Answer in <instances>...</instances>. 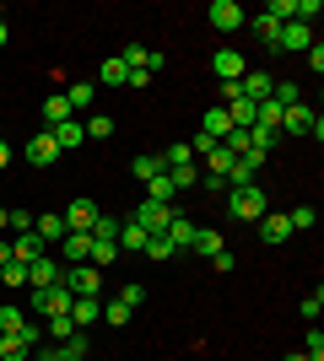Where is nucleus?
I'll list each match as a JSON object with an SVG mask.
<instances>
[{"instance_id": "2", "label": "nucleus", "mask_w": 324, "mask_h": 361, "mask_svg": "<svg viewBox=\"0 0 324 361\" xmlns=\"http://www.w3.org/2000/svg\"><path fill=\"white\" fill-rule=\"evenodd\" d=\"M205 22H211L216 32H238L248 22V11L238 6V0H211V11H205Z\"/></svg>"}, {"instance_id": "27", "label": "nucleus", "mask_w": 324, "mask_h": 361, "mask_svg": "<svg viewBox=\"0 0 324 361\" xmlns=\"http://www.w3.org/2000/svg\"><path fill=\"white\" fill-rule=\"evenodd\" d=\"M168 183H173V195H179V189H195V183H200V167H195V162L168 167Z\"/></svg>"}, {"instance_id": "17", "label": "nucleus", "mask_w": 324, "mask_h": 361, "mask_svg": "<svg viewBox=\"0 0 324 361\" xmlns=\"http://www.w3.org/2000/svg\"><path fill=\"white\" fill-rule=\"evenodd\" d=\"M162 238H168L173 248H189V243H195V221H189V216H173V221L162 226Z\"/></svg>"}, {"instance_id": "4", "label": "nucleus", "mask_w": 324, "mask_h": 361, "mask_svg": "<svg viewBox=\"0 0 324 361\" xmlns=\"http://www.w3.org/2000/svg\"><path fill=\"white\" fill-rule=\"evenodd\" d=\"M65 291H71V297H97V291H103V270L71 264V270H65Z\"/></svg>"}, {"instance_id": "26", "label": "nucleus", "mask_w": 324, "mask_h": 361, "mask_svg": "<svg viewBox=\"0 0 324 361\" xmlns=\"http://www.w3.org/2000/svg\"><path fill=\"white\" fill-rule=\"evenodd\" d=\"M92 97H97L92 81H71V87H65V103H71V114H76V108H87Z\"/></svg>"}, {"instance_id": "37", "label": "nucleus", "mask_w": 324, "mask_h": 361, "mask_svg": "<svg viewBox=\"0 0 324 361\" xmlns=\"http://www.w3.org/2000/svg\"><path fill=\"white\" fill-rule=\"evenodd\" d=\"M92 238L114 243V238H119V221H114V216H97V221H92Z\"/></svg>"}, {"instance_id": "38", "label": "nucleus", "mask_w": 324, "mask_h": 361, "mask_svg": "<svg viewBox=\"0 0 324 361\" xmlns=\"http://www.w3.org/2000/svg\"><path fill=\"white\" fill-rule=\"evenodd\" d=\"M119 302H124V307H130V313H136L140 302H146V291H140V281H130V286L119 291Z\"/></svg>"}, {"instance_id": "21", "label": "nucleus", "mask_w": 324, "mask_h": 361, "mask_svg": "<svg viewBox=\"0 0 324 361\" xmlns=\"http://www.w3.org/2000/svg\"><path fill=\"white\" fill-rule=\"evenodd\" d=\"M71 324H76V329H92L97 324V297H76L71 302Z\"/></svg>"}, {"instance_id": "13", "label": "nucleus", "mask_w": 324, "mask_h": 361, "mask_svg": "<svg viewBox=\"0 0 324 361\" xmlns=\"http://www.w3.org/2000/svg\"><path fill=\"white\" fill-rule=\"evenodd\" d=\"M60 254L71 259V264H87V259H92V238H87V232H65V238H60Z\"/></svg>"}, {"instance_id": "50", "label": "nucleus", "mask_w": 324, "mask_h": 361, "mask_svg": "<svg viewBox=\"0 0 324 361\" xmlns=\"http://www.w3.org/2000/svg\"><path fill=\"white\" fill-rule=\"evenodd\" d=\"M6 162H11V146H6V140H0V167H6Z\"/></svg>"}, {"instance_id": "23", "label": "nucleus", "mask_w": 324, "mask_h": 361, "mask_svg": "<svg viewBox=\"0 0 324 361\" xmlns=\"http://www.w3.org/2000/svg\"><path fill=\"white\" fill-rule=\"evenodd\" d=\"M0 361H32V345L16 334H0Z\"/></svg>"}, {"instance_id": "11", "label": "nucleus", "mask_w": 324, "mask_h": 361, "mask_svg": "<svg viewBox=\"0 0 324 361\" xmlns=\"http://www.w3.org/2000/svg\"><path fill=\"white\" fill-rule=\"evenodd\" d=\"M200 135H205V140H216V146H222V140L232 135V119H227V108H205V119H200Z\"/></svg>"}, {"instance_id": "36", "label": "nucleus", "mask_w": 324, "mask_h": 361, "mask_svg": "<svg viewBox=\"0 0 324 361\" xmlns=\"http://www.w3.org/2000/svg\"><path fill=\"white\" fill-rule=\"evenodd\" d=\"M32 221H38V216H32V211H22V205H16V211H6V226H11L16 238H22V232H32Z\"/></svg>"}, {"instance_id": "48", "label": "nucleus", "mask_w": 324, "mask_h": 361, "mask_svg": "<svg viewBox=\"0 0 324 361\" xmlns=\"http://www.w3.org/2000/svg\"><path fill=\"white\" fill-rule=\"evenodd\" d=\"M0 264H11V243L0 238Z\"/></svg>"}, {"instance_id": "5", "label": "nucleus", "mask_w": 324, "mask_h": 361, "mask_svg": "<svg viewBox=\"0 0 324 361\" xmlns=\"http://www.w3.org/2000/svg\"><path fill=\"white\" fill-rule=\"evenodd\" d=\"M173 216H179V211H173V205H157V200H140V205H136V216H130V221H136L140 232H162V226H168Z\"/></svg>"}, {"instance_id": "20", "label": "nucleus", "mask_w": 324, "mask_h": 361, "mask_svg": "<svg viewBox=\"0 0 324 361\" xmlns=\"http://www.w3.org/2000/svg\"><path fill=\"white\" fill-rule=\"evenodd\" d=\"M254 178H260V167L244 162V157H232V167H227V189H248Z\"/></svg>"}, {"instance_id": "25", "label": "nucleus", "mask_w": 324, "mask_h": 361, "mask_svg": "<svg viewBox=\"0 0 324 361\" xmlns=\"http://www.w3.org/2000/svg\"><path fill=\"white\" fill-rule=\"evenodd\" d=\"M244 27H254V32H260V44H276V32H281V22H276V16H270V11H260V16H248Z\"/></svg>"}, {"instance_id": "7", "label": "nucleus", "mask_w": 324, "mask_h": 361, "mask_svg": "<svg viewBox=\"0 0 324 361\" xmlns=\"http://www.w3.org/2000/svg\"><path fill=\"white\" fill-rule=\"evenodd\" d=\"M313 119H319V114H313L308 103L281 108V135H308V130H313Z\"/></svg>"}, {"instance_id": "43", "label": "nucleus", "mask_w": 324, "mask_h": 361, "mask_svg": "<svg viewBox=\"0 0 324 361\" xmlns=\"http://www.w3.org/2000/svg\"><path fill=\"white\" fill-rule=\"evenodd\" d=\"M124 87H136V92H146V87H152V71H130V75H124Z\"/></svg>"}, {"instance_id": "31", "label": "nucleus", "mask_w": 324, "mask_h": 361, "mask_svg": "<svg viewBox=\"0 0 324 361\" xmlns=\"http://www.w3.org/2000/svg\"><path fill=\"white\" fill-rule=\"evenodd\" d=\"M124 75H130L124 60H103V65H97V81H103V87H124Z\"/></svg>"}, {"instance_id": "29", "label": "nucleus", "mask_w": 324, "mask_h": 361, "mask_svg": "<svg viewBox=\"0 0 324 361\" xmlns=\"http://www.w3.org/2000/svg\"><path fill=\"white\" fill-rule=\"evenodd\" d=\"M22 324H28V313H22L16 302H0V334H16Z\"/></svg>"}, {"instance_id": "45", "label": "nucleus", "mask_w": 324, "mask_h": 361, "mask_svg": "<svg viewBox=\"0 0 324 361\" xmlns=\"http://www.w3.org/2000/svg\"><path fill=\"white\" fill-rule=\"evenodd\" d=\"M32 361H60V345H49V340H44V345L32 350Z\"/></svg>"}, {"instance_id": "51", "label": "nucleus", "mask_w": 324, "mask_h": 361, "mask_svg": "<svg viewBox=\"0 0 324 361\" xmlns=\"http://www.w3.org/2000/svg\"><path fill=\"white\" fill-rule=\"evenodd\" d=\"M6 38H11V32H6V22H0V49H6Z\"/></svg>"}, {"instance_id": "6", "label": "nucleus", "mask_w": 324, "mask_h": 361, "mask_svg": "<svg viewBox=\"0 0 324 361\" xmlns=\"http://www.w3.org/2000/svg\"><path fill=\"white\" fill-rule=\"evenodd\" d=\"M60 216H65V232H87V238H92V221H97L103 211H97L92 200H71Z\"/></svg>"}, {"instance_id": "39", "label": "nucleus", "mask_w": 324, "mask_h": 361, "mask_svg": "<svg viewBox=\"0 0 324 361\" xmlns=\"http://www.w3.org/2000/svg\"><path fill=\"white\" fill-rule=\"evenodd\" d=\"M287 221H292V232H308V226H313V205H297Z\"/></svg>"}, {"instance_id": "32", "label": "nucleus", "mask_w": 324, "mask_h": 361, "mask_svg": "<svg viewBox=\"0 0 324 361\" xmlns=\"http://www.w3.org/2000/svg\"><path fill=\"white\" fill-rule=\"evenodd\" d=\"M81 130H87V140H108L114 135V119H108V114H92V119H81Z\"/></svg>"}, {"instance_id": "34", "label": "nucleus", "mask_w": 324, "mask_h": 361, "mask_svg": "<svg viewBox=\"0 0 324 361\" xmlns=\"http://www.w3.org/2000/svg\"><path fill=\"white\" fill-rule=\"evenodd\" d=\"M130 318H136V313H130V307H124L119 297H114V302H108V307H103V324H114V329H124Z\"/></svg>"}, {"instance_id": "16", "label": "nucleus", "mask_w": 324, "mask_h": 361, "mask_svg": "<svg viewBox=\"0 0 324 361\" xmlns=\"http://www.w3.org/2000/svg\"><path fill=\"white\" fill-rule=\"evenodd\" d=\"M65 119H76V114H71V103H65V92H54V97L44 103V130H60Z\"/></svg>"}, {"instance_id": "30", "label": "nucleus", "mask_w": 324, "mask_h": 361, "mask_svg": "<svg viewBox=\"0 0 324 361\" xmlns=\"http://www.w3.org/2000/svg\"><path fill=\"white\" fill-rule=\"evenodd\" d=\"M189 248H195V254H205V259H211L216 248H227V243H222V232H205V226H195V243H189Z\"/></svg>"}, {"instance_id": "12", "label": "nucleus", "mask_w": 324, "mask_h": 361, "mask_svg": "<svg viewBox=\"0 0 324 361\" xmlns=\"http://www.w3.org/2000/svg\"><path fill=\"white\" fill-rule=\"evenodd\" d=\"M130 173H136L140 183H152V178H162V173H168V162H162V151H140L136 162H130Z\"/></svg>"}, {"instance_id": "14", "label": "nucleus", "mask_w": 324, "mask_h": 361, "mask_svg": "<svg viewBox=\"0 0 324 361\" xmlns=\"http://www.w3.org/2000/svg\"><path fill=\"white\" fill-rule=\"evenodd\" d=\"M287 238H292V221L265 211V216H260V243H270V248H276V243H287Z\"/></svg>"}, {"instance_id": "9", "label": "nucleus", "mask_w": 324, "mask_h": 361, "mask_svg": "<svg viewBox=\"0 0 324 361\" xmlns=\"http://www.w3.org/2000/svg\"><path fill=\"white\" fill-rule=\"evenodd\" d=\"M60 281H65V270H54V259H32V264H28V286L32 291H49V286H60Z\"/></svg>"}, {"instance_id": "33", "label": "nucleus", "mask_w": 324, "mask_h": 361, "mask_svg": "<svg viewBox=\"0 0 324 361\" xmlns=\"http://www.w3.org/2000/svg\"><path fill=\"white\" fill-rule=\"evenodd\" d=\"M49 345H65V340H71V334H76V324H71V318H49Z\"/></svg>"}, {"instance_id": "44", "label": "nucleus", "mask_w": 324, "mask_h": 361, "mask_svg": "<svg viewBox=\"0 0 324 361\" xmlns=\"http://www.w3.org/2000/svg\"><path fill=\"white\" fill-rule=\"evenodd\" d=\"M319 307H324V297H319V291H308V297H303V318H319Z\"/></svg>"}, {"instance_id": "49", "label": "nucleus", "mask_w": 324, "mask_h": 361, "mask_svg": "<svg viewBox=\"0 0 324 361\" xmlns=\"http://www.w3.org/2000/svg\"><path fill=\"white\" fill-rule=\"evenodd\" d=\"M281 361H324V356H303V350H297V356H281Z\"/></svg>"}, {"instance_id": "52", "label": "nucleus", "mask_w": 324, "mask_h": 361, "mask_svg": "<svg viewBox=\"0 0 324 361\" xmlns=\"http://www.w3.org/2000/svg\"><path fill=\"white\" fill-rule=\"evenodd\" d=\"M0 232H6V205H0Z\"/></svg>"}, {"instance_id": "46", "label": "nucleus", "mask_w": 324, "mask_h": 361, "mask_svg": "<svg viewBox=\"0 0 324 361\" xmlns=\"http://www.w3.org/2000/svg\"><path fill=\"white\" fill-rule=\"evenodd\" d=\"M303 356H324V334L319 329H308V350H303Z\"/></svg>"}, {"instance_id": "8", "label": "nucleus", "mask_w": 324, "mask_h": 361, "mask_svg": "<svg viewBox=\"0 0 324 361\" xmlns=\"http://www.w3.org/2000/svg\"><path fill=\"white\" fill-rule=\"evenodd\" d=\"M211 71H216V81H238V75L248 71V60L238 54V49H216V54H211Z\"/></svg>"}, {"instance_id": "3", "label": "nucleus", "mask_w": 324, "mask_h": 361, "mask_svg": "<svg viewBox=\"0 0 324 361\" xmlns=\"http://www.w3.org/2000/svg\"><path fill=\"white\" fill-rule=\"evenodd\" d=\"M308 44H313L308 22H281V32H276V44H270V49H281V54H308Z\"/></svg>"}, {"instance_id": "10", "label": "nucleus", "mask_w": 324, "mask_h": 361, "mask_svg": "<svg viewBox=\"0 0 324 361\" xmlns=\"http://www.w3.org/2000/svg\"><path fill=\"white\" fill-rule=\"evenodd\" d=\"M28 162H32V167H54V162H60V146H54V135H49V130H38V135L28 140Z\"/></svg>"}, {"instance_id": "19", "label": "nucleus", "mask_w": 324, "mask_h": 361, "mask_svg": "<svg viewBox=\"0 0 324 361\" xmlns=\"http://www.w3.org/2000/svg\"><path fill=\"white\" fill-rule=\"evenodd\" d=\"M146 238H152V232H140L136 221H119V238H114V243H119V254H140Z\"/></svg>"}, {"instance_id": "53", "label": "nucleus", "mask_w": 324, "mask_h": 361, "mask_svg": "<svg viewBox=\"0 0 324 361\" xmlns=\"http://www.w3.org/2000/svg\"><path fill=\"white\" fill-rule=\"evenodd\" d=\"M0 22H6V6H0Z\"/></svg>"}, {"instance_id": "24", "label": "nucleus", "mask_w": 324, "mask_h": 361, "mask_svg": "<svg viewBox=\"0 0 324 361\" xmlns=\"http://www.w3.org/2000/svg\"><path fill=\"white\" fill-rule=\"evenodd\" d=\"M0 286H6V291H22V286H28V264H22V259L0 264Z\"/></svg>"}, {"instance_id": "35", "label": "nucleus", "mask_w": 324, "mask_h": 361, "mask_svg": "<svg viewBox=\"0 0 324 361\" xmlns=\"http://www.w3.org/2000/svg\"><path fill=\"white\" fill-rule=\"evenodd\" d=\"M146 200H157V205H173V183H168V173L146 183Z\"/></svg>"}, {"instance_id": "40", "label": "nucleus", "mask_w": 324, "mask_h": 361, "mask_svg": "<svg viewBox=\"0 0 324 361\" xmlns=\"http://www.w3.org/2000/svg\"><path fill=\"white\" fill-rule=\"evenodd\" d=\"M189 157H195V151H189V146H168V151H162V162H168V167H184Z\"/></svg>"}, {"instance_id": "42", "label": "nucleus", "mask_w": 324, "mask_h": 361, "mask_svg": "<svg viewBox=\"0 0 324 361\" xmlns=\"http://www.w3.org/2000/svg\"><path fill=\"white\" fill-rule=\"evenodd\" d=\"M265 11L276 16V22H292V0H270V6H265Z\"/></svg>"}, {"instance_id": "15", "label": "nucleus", "mask_w": 324, "mask_h": 361, "mask_svg": "<svg viewBox=\"0 0 324 361\" xmlns=\"http://www.w3.org/2000/svg\"><path fill=\"white\" fill-rule=\"evenodd\" d=\"M49 243L38 238V232H22V238H11V259H22V264H32V259H44Z\"/></svg>"}, {"instance_id": "41", "label": "nucleus", "mask_w": 324, "mask_h": 361, "mask_svg": "<svg viewBox=\"0 0 324 361\" xmlns=\"http://www.w3.org/2000/svg\"><path fill=\"white\" fill-rule=\"evenodd\" d=\"M211 270H216V275L232 270V248H216V254H211Z\"/></svg>"}, {"instance_id": "22", "label": "nucleus", "mask_w": 324, "mask_h": 361, "mask_svg": "<svg viewBox=\"0 0 324 361\" xmlns=\"http://www.w3.org/2000/svg\"><path fill=\"white\" fill-rule=\"evenodd\" d=\"M49 135H54V146H60V151H71V146L87 140V130H81V119H65L60 130H49Z\"/></svg>"}, {"instance_id": "47", "label": "nucleus", "mask_w": 324, "mask_h": 361, "mask_svg": "<svg viewBox=\"0 0 324 361\" xmlns=\"http://www.w3.org/2000/svg\"><path fill=\"white\" fill-rule=\"evenodd\" d=\"M308 65H313V75L324 71V44H308Z\"/></svg>"}, {"instance_id": "18", "label": "nucleus", "mask_w": 324, "mask_h": 361, "mask_svg": "<svg viewBox=\"0 0 324 361\" xmlns=\"http://www.w3.org/2000/svg\"><path fill=\"white\" fill-rule=\"evenodd\" d=\"M32 232H38V238H44L49 248H54V243L65 238V216H60V211H49V216H38V221H32Z\"/></svg>"}, {"instance_id": "28", "label": "nucleus", "mask_w": 324, "mask_h": 361, "mask_svg": "<svg viewBox=\"0 0 324 361\" xmlns=\"http://www.w3.org/2000/svg\"><path fill=\"white\" fill-rule=\"evenodd\" d=\"M140 254L152 259V264H162V259H173V254H179V248H173V243L162 238V232H152V238H146V248H140Z\"/></svg>"}, {"instance_id": "1", "label": "nucleus", "mask_w": 324, "mask_h": 361, "mask_svg": "<svg viewBox=\"0 0 324 361\" xmlns=\"http://www.w3.org/2000/svg\"><path fill=\"white\" fill-rule=\"evenodd\" d=\"M265 211H270V189H260V183L227 189V216H238V221H260Z\"/></svg>"}]
</instances>
